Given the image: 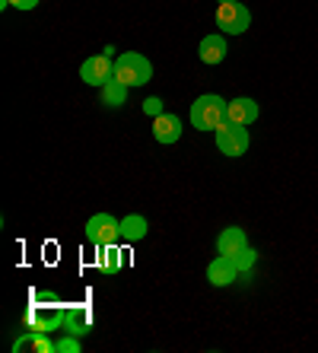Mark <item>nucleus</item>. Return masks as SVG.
<instances>
[{
    "label": "nucleus",
    "instance_id": "nucleus-1",
    "mask_svg": "<svg viewBox=\"0 0 318 353\" xmlns=\"http://www.w3.org/2000/svg\"><path fill=\"white\" fill-rule=\"evenodd\" d=\"M191 124H195L197 131H217V128H223L226 124V102H223V96H213V92L197 96L191 102Z\"/></svg>",
    "mask_w": 318,
    "mask_h": 353
},
{
    "label": "nucleus",
    "instance_id": "nucleus-2",
    "mask_svg": "<svg viewBox=\"0 0 318 353\" xmlns=\"http://www.w3.org/2000/svg\"><path fill=\"white\" fill-rule=\"evenodd\" d=\"M64 305L61 299H51V303H32L23 315V328L26 331H39V334H48L57 325H64Z\"/></svg>",
    "mask_w": 318,
    "mask_h": 353
},
{
    "label": "nucleus",
    "instance_id": "nucleus-3",
    "mask_svg": "<svg viewBox=\"0 0 318 353\" xmlns=\"http://www.w3.org/2000/svg\"><path fill=\"white\" fill-rule=\"evenodd\" d=\"M115 80L124 83L128 90L143 86V83L153 80V64L143 54H137V51H124L121 58L115 61Z\"/></svg>",
    "mask_w": 318,
    "mask_h": 353
},
{
    "label": "nucleus",
    "instance_id": "nucleus-4",
    "mask_svg": "<svg viewBox=\"0 0 318 353\" xmlns=\"http://www.w3.org/2000/svg\"><path fill=\"white\" fill-rule=\"evenodd\" d=\"M217 26H220L223 35H242L245 29L252 26V13H248V7L229 0V3H220V7H217Z\"/></svg>",
    "mask_w": 318,
    "mask_h": 353
},
{
    "label": "nucleus",
    "instance_id": "nucleus-5",
    "mask_svg": "<svg viewBox=\"0 0 318 353\" xmlns=\"http://www.w3.org/2000/svg\"><path fill=\"white\" fill-rule=\"evenodd\" d=\"M248 143H252V137H248V128H242V124L226 121L223 128H217V150L223 157H242V153H248Z\"/></svg>",
    "mask_w": 318,
    "mask_h": 353
},
{
    "label": "nucleus",
    "instance_id": "nucleus-6",
    "mask_svg": "<svg viewBox=\"0 0 318 353\" xmlns=\"http://www.w3.org/2000/svg\"><path fill=\"white\" fill-rule=\"evenodd\" d=\"M86 239L92 245H115L121 239V223L112 214H96L86 220Z\"/></svg>",
    "mask_w": 318,
    "mask_h": 353
},
{
    "label": "nucleus",
    "instance_id": "nucleus-7",
    "mask_svg": "<svg viewBox=\"0 0 318 353\" xmlns=\"http://www.w3.org/2000/svg\"><path fill=\"white\" fill-rule=\"evenodd\" d=\"M80 80L86 83V86H106V83L115 80V61L108 58V54H96V58H86L80 67Z\"/></svg>",
    "mask_w": 318,
    "mask_h": 353
},
{
    "label": "nucleus",
    "instance_id": "nucleus-8",
    "mask_svg": "<svg viewBox=\"0 0 318 353\" xmlns=\"http://www.w3.org/2000/svg\"><path fill=\"white\" fill-rule=\"evenodd\" d=\"M96 325V312H92L86 303H70L64 305V328L67 334H77V337H86Z\"/></svg>",
    "mask_w": 318,
    "mask_h": 353
},
{
    "label": "nucleus",
    "instance_id": "nucleus-9",
    "mask_svg": "<svg viewBox=\"0 0 318 353\" xmlns=\"http://www.w3.org/2000/svg\"><path fill=\"white\" fill-rule=\"evenodd\" d=\"M131 264V252L128 248H118L115 245H96V271L102 274H118Z\"/></svg>",
    "mask_w": 318,
    "mask_h": 353
},
{
    "label": "nucleus",
    "instance_id": "nucleus-10",
    "mask_svg": "<svg viewBox=\"0 0 318 353\" xmlns=\"http://www.w3.org/2000/svg\"><path fill=\"white\" fill-rule=\"evenodd\" d=\"M258 115H261V108H258V102L248 96H239V99H229L226 102V121H232V124L248 128V124L258 121Z\"/></svg>",
    "mask_w": 318,
    "mask_h": 353
},
{
    "label": "nucleus",
    "instance_id": "nucleus-11",
    "mask_svg": "<svg viewBox=\"0 0 318 353\" xmlns=\"http://www.w3.org/2000/svg\"><path fill=\"white\" fill-rule=\"evenodd\" d=\"M236 277H239V268L232 258L220 255L207 264V280H210L213 287H229V283H236Z\"/></svg>",
    "mask_w": 318,
    "mask_h": 353
},
{
    "label": "nucleus",
    "instance_id": "nucleus-12",
    "mask_svg": "<svg viewBox=\"0 0 318 353\" xmlns=\"http://www.w3.org/2000/svg\"><path fill=\"white\" fill-rule=\"evenodd\" d=\"M226 39H223V32L217 35H204L201 39V48H197V58L204 61V64H223V58H226Z\"/></svg>",
    "mask_w": 318,
    "mask_h": 353
},
{
    "label": "nucleus",
    "instance_id": "nucleus-13",
    "mask_svg": "<svg viewBox=\"0 0 318 353\" xmlns=\"http://www.w3.org/2000/svg\"><path fill=\"white\" fill-rule=\"evenodd\" d=\"M245 245H248V239H245V232L239 230V226L223 230L220 239H217V252H220V255H226V258H236Z\"/></svg>",
    "mask_w": 318,
    "mask_h": 353
},
{
    "label": "nucleus",
    "instance_id": "nucleus-14",
    "mask_svg": "<svg viewBox=\"0 0 318 353\" xmlns=\"http://www.w3.org/2000/svg\"><path fill=\"white\" fill-rule=\"evenodd\" d=\"M153 137L159 140V143H175V140L181 137V121L175 115H159L153 118Z\"/></svg>",
    "mask_w": 318,
    "mask_h": 353
},
{
    "label": "nucleus",
    "instance_id": "nucleus-15",
    "mask_svg": "<svg viewBox=\"0 0 318 353\" xmlns=\"http://www.w3.org/2000/svg\"><path fill=\"white\" fill-rule=\"evenodd\" d=\"M147 230H150V223H147V216H140V214H131L121 220L124 242H140V239H147Z\"/></svg>",
    "mask_w": 318,
    "mask_h": 353
},
{
    "label": "nucleus",
    "instance_id": "nucleus-16",
    "mask_svg": "<svg viewBox=\"0 0 318 353\" xmlns=\"http://www.w3.org/2000/svg\"><path fill=\"white\" fill-rule=\"evenodd\" d=\"M102 102H106L108 108L124 105V102H128V86H124V83H118V80L106 83V86H102Z\"/></svg>",
    "mask_w": 318,
    "mask_h": 353
},
{
    "label": "nucleus",
    "instance_id": "nucleus-17",
    "mask_svg": "<svg viewBox=\"0 0 318 353\" xmlns=\"http://www.w3.org/2000/svg\"><path fill=\"white\" fill-rule=\"evenodd\" d=\"M232 261H236V268H239V271H252V268H255V261H258V252H255V248H248V245H245L242 252H239V255L232 258Z\"/></svg>",
    "mask_w": 318,
    "mask_h": 353
},
{
    "label": "nucleus",
    "instance_id": "nucleus-18",
    "mask_svg": "<svg viewBox=\"0 0 318 353\" xmlns=\"http://www.w3.org/2000/svg\"><path fill=\"white\" fill-rule=\"evenodd\" d=\"M54 353H80V337L77 334L61 337V341L54 344Z\"/></svg>",
    "mask_w": 318,
    "mask_h": 353
},
{
    "label": "nucleus",
    "instance_id": "nucleus-19",
    "mask_svg": "<svg viewBox=\"0 0 318 353\" xmlns=\"http://www.w3.org/2000/svg\"><path fill=\"white\" fill-rule=\"evenodd\" d=\"M143 115H150V118H159V115H163V99H156V96L143 99Z\"/></svg>",
    "mask_w": 318,
    "mask_h": 353
},
{
    "label": "nucleus",
    "instance_id": "nucleus-20",
    "mask_svg": "<svg viewBox=\"0 0 318 353\" xmlns=\"http://www.w3.org/2000/svg\"><path fill=\"white\" fill-rule=\"evenodd\" d=\"M39 0H0V10H7V7H19V10H32Z\"/></svg>",
    "mask_w": 318,
    "mask_h": 353
},
{
    "label": "nucleus",
    "instance_id": "nucleus-21",
    "mask_svg": "<svg viewBox=\"0 0 318 353\" xmlns=\"http://www.w3.org/2000/svg\"><path fill=\"white\" fill-rule=\"evenodd\" d=\"M32 303H51V299H57L54 290H32V296H29Z\"/></svg>",
    "mask_w": 318,
    "mask_h": 353
},
{
    "label": "nucleus",
    "instance_id": "nucleus-22",
    "mask_svg": "<svg viewBox=\"0 0 318 353\" xmlns=\"http://www.w3.org/2000/svg\"><path fill=\"white\" fill-rule=\"evenodd\" d=\"M220 3H229V0H220Z\"/></svg>",
    "mask_w": 318,
    "mask_h": 353
}]
</instances>
